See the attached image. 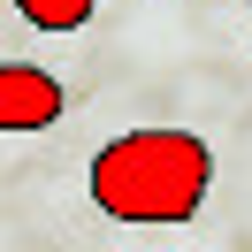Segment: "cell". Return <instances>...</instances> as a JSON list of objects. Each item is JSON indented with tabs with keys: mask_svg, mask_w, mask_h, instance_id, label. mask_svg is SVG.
<instances>
[{
	"mask_svg": "<svg viewBox=\"0 0 252 252\" xmlns=\"http://www.w3.org/2000/svg\"><path fill=\"white\" fill-rule=\"evenodd\" d=\"M92 206L130 229H184L206 206L214 184V153L191 130H123L92 153Z\"/></svg>",
	"mask_w": 252,
	"mask_h": 252,
	"instance_id": "obj_1",
	"label": "cell"
},
{
	"mask_svg": "<svg viewBox=\"0 0 252 252\" xmlns=\"http://www.w3.org/2000/svg\"><path fill=\"white\" fill-rule=\"evenodd\" d=\"M62 115H69V92L54 69H31V62L0 69V130H54Z\"/></svg>",
	"mask_w": 252,
	"mask_h": 252,
	"instance_id": "obj_2",
	"label": "cell"
},
{
	"mask_svg": "<svg viewBox=\"0 0 252 252\" xmlns=\"http://www.w3.org/2000/svg\"><path fill=\"white\" fill-rule=\"evenodd\" d=\"M16 8H23L31 31H54V38H62V31H84V23H92L99 0H16Z\"/></svg>",
	"mask_w": 252,
	"mask_h": 252,
	"instance_id": "obj_3",
	"label": "cell"
},
{
	"mask_svg": "<svg viewBox=\"0 0 252 252\" xmlns=\"http://www.w3.org/2000/svg\"><path fill=\"white\" fill-rule=\"evenodd\" d=\"M245 8H252V0H245Z\"/></svg>",
	"mask_w": 252,
	"mask_h": 252,
	"instance_id": "obj_4",
	"label": "cell"
}]
</instances>
